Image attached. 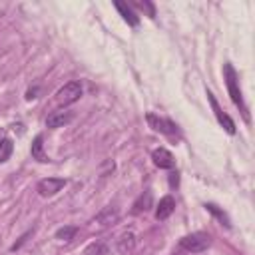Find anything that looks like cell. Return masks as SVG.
<instances>
[{
  "instance_id": "6da1fadb",
  "label": "cell",
  "mask_w": 255,
  "mask_h": 255,
  "mask_svg": "<svg viewBox=\"0 0 255 255\" xmlns=\"http://www.w3.org/2000/svg\"><path fill=\"white\" fill-rule=\"evenodd\" d=\"M223 74H225V84H227V92L231 96V102L239 108V112L243 114L245 122H249V110L243 102V94H241V88H239V78H237V72L231 64H225L223 66Z\"/></svg>"
},
{
  "instance_id": "7a4b0ae2",
  "label": "cell",
  "mask_w": 255,
  "mask_h": 255,
  "mask_svg": "<svg viewBox=\"0 0 255 255\" xmlns=\"http://www.w3.org/2000/svg\"><path fill=\"white\" fill-rule=\"evenodd\" d=\"M209 245H211V237L203 231H197V233H191L179 239V247L189 253H203Z\"/></svg>"
},
{
  "instance_id": "3957f363",
  "label": "cell",
  "mask_w": 255,
  "mask_h": 255,
  "mask_svg": "<svg viewBox=\"0 0 255 255\" xmlns=\"http://www.w3.org/2000/svg\"><path fill=\"white\" fill-rule=\"evenodd\" d=\"M82 98V86L80 82H68L56 92V104L58 106H70Z\"/></svg>"
},
{
  "instance_id": "277c9868",
  "label": "cell",
  "mask_w": 255,
  "mask_h": 255,
  "mask_svg": "<svg viewBox=\"0 0 255 255\" xmlns=\"http://www.w3.org/2000/svg\"><path fill=\"white\" fill-rule=\"evenodd\" d=\"M145 120H147V124H149V128L151 129H155V131H159V133H163V135H179V128L171 122V120H167V118H159V116H155V114H145Z\"/></svg>"
},
{
  "instance_id": "5b68a950",
  "label": "cell",
  "mask_w": 255,
  "mask_h": 255,
  "mask_svg": "<svg viewBox=\"0 0 255 255\" xmlns=\"http://www.w3.org/2000/svg\"><path fill=\"white\" fill-rule=\"evenodd\" d=\"M66 183H68V181H66L64 177H44V179L38 181L36 191H38L42 197H52V195H56L58 191H62V187H64Z\"/></svg>"
},
{
  "instance_id": "8992f818",
  "label": "cell",
  "mask_w": 255,
  "mask_h": 255,
  "mask_svg": "<svg viewBox=\"0 0 255 255\" xmlns=\"http://www.w3.org/2000/svg\"><path fill=\"white\" fill-rule=\"evenodd\" d=\"M207 100H209V104H211V108H213V114H215V118H217V122H219V126L227 131V133H235V122L219 108V104H217V100H215V96L211 94V92H207Z\"/></svg>"
},
{
  "instance_id": "52a82bcc",
  "label": "cell",
  "mask_w": 255,
  "mask_h": 255,
  "mask_svg": "<svg viewBox=\"0 0 255 255\" xmlns=\"http://www.w3.org/2000/svg\"><path fill=\"white\" fill-rule=\"evenodd\" d=\"M151 159H153V163H155L159 169H173V167H175V157H173V153H171L169 149H165V147L153 149V151H151Z\"/></svg>"
},
{
  "instance_id": "ba28073f",
  "label": "cell",
  "mask_w": 255,
  "mask_h": 255,
  "mask_svg": "<svg viewBox=\"0 0 255 255\" xmlns=\"http://www.w3.org/2000/svg\"><path fill=\"white\" fill-rule=\"evenodd\" d=\"M120 221V211L118 207H104L98 215H96V223L100 227H110V225H116Z\"/></svg>"
},
{
  "instance_id": "9c48e42d",
  "label": "cell",
  "mask_w": 255,
  "mask_h": 255,
  "mask_svg": "<svg viewBox=\"0 0 255 255\" xmlns=\"http://www.w3.org/2000/svg\"><path fill=\"white\" fill-rule=\"evenodd\" d=\"M173 211H175V199H173L171 195H165V197L159 199V203H157V207H155V219H157V221H163V219H167Z\"/></svg>"
},
{
  "instance_id": "30bf717a",
  "label": "cell",
  "mask_w": 255,
  "mask_h": 255,
  "mask_svg": "<svg viewBox=\"0 0 255 255\" xmlns=\"http://www.w3.org/2000/svg\"><path fill=\"white\" fill-rule=\"evenodd\" d=\"M135 243H137L135 233H133V231H126V233H122V235L118 237L116 247H118V251H120L122 255H128V253H131V251L135 249Z\"/></svg>"
},
{
  "instance_id": "8fae6325",
  "label": "cell",
  "mask_w": 255,
  "mask_h": 255,
  "mask_svg": "<svg viewBox=\"0 0 255 255\" xmlns=\"http://www.w3.org/2000/svg\"><path fill=\"white\" fill-rule=\"evenodd\" d=\"M74 120V114L70 110H64V112H52L48 118H46V126L48 128H62L66 124H70Z\"/></svg>"
},
{
  "instance_id": "7c38bea8",
  "label": "cell",
  "mask_w": 255,
  "mask_h": 255,
  "mask_svg": "<svg viewBox=\"0 0 255 255\" xmlns=\"http://www.w3.org/2000/svg\"><path fill=\"white\" fill-rule=\"evenodd\" d=\"M44 137L38 133L36 137H34V141H32V147H30V153H32V159H36V161H40V163H48L50 161V157L46 155V151H44Z\"/></svg>"
},
{
  "instance_id": "4fadbf2b",
  "label": "cell",
  "mask_w": 255,
  "mask_h": 255,
  "mask_svg": "<svg viewBox=\"0 0 255 255\" xmlns=\"http://www.w3.org/2000/svg\"><path fill=\"white\" fill-rule=\"evenodd\" d=\"M114 6H116V10L122 14V18H124L129 26H133V28H135V26L139 24V16L131 10V6H128V4H124V2H114Z\"/></svg>"
},
{
  "instance_id": "5bb4252c",
  "label": "cell",
  "mask_w": 255,
  "mask_h": 255,
  "mask_svg": "<svg viewBox=\"0 0 255 255\" xmlns=\"http://www.w3.org/2000/svg\"><path fill=\"white\" fill-rule=\"evenodd\" d=\"M151 191H143L137 199H135V203H133V213H141V211H147V209H151Z\"/></svg>"
},
{
  "instance_id": "9a60e30c",
  "label": "cell",
  "mask_w": 255,
  "mask_h": 255,
  "mask_svg": "<svg viewBox=\"0 0 255 255\" xmlns=\"http://www.w3.org/2000/svg\"><path fill=\"white\" fill-rule=\"evenodd\" d=\"M12 151H14V143H12V139L6 137V135L0 137V163L8 161L10 155H12Z\"/></svg>"
},
{
  "instance_id": "2e32d148",
  "label": "cell",
  "mask_w": 255,
  "mask_h": 255,
  "mask_svg": "<svg viewBox=\"0 0 255 255\" xmlns=\"http://www.w3.org/2000/svg\"><path fill=\"white\" fill-rule=\"evenodd\" d=\"M108 253H110V247L104 241H94L84 249V255H108Z\"/></svg>"
},
{
  "instance_id": "e0dca14e",
  "label": "cell",
  "mask_w": 255,
  "mask_h": 255,
  "mask_svg": "<svg viewBox=\"0 0 255 255\" xmlns=\"http://www.w3.org/2000/svg\"><path fill=\"white\" fill-rule=\"evenodd\" d=\"M76 233H78V227L76 225H64V227H60L56 231V239H60V241H72L76 237Z\"/></svg>"
},
{
  "instance_id": "ac0fdd59",
  "label": "cell",
  "mask_w": 255,
  "mask_h": 255,
  "mask_svg": "<svg viewBox=\"0 0 255 255\" xmlns=\"http://www.w3.org/2000/svg\"><path fill=\"white\" fill-rule=\"evenodd\" d=\"M205 209L209 211V213H213L219 221H221V225H225V227H231V223H229V217H227V213L223 211V209H219L215 203H205Z\"/></svg>"
},
{
  "instance_id": "d6986e66",
  "label": "cell",
  "mask_w": 255,
  "mask_h": 255,
  "mask_svg": "<svg viewBox=\"0 0 255 255\" xmlns=\"http://www.w3.org/2000/svg\"><path fill=\"white\" fill-rule=\"evenodd\" d=\"M131 6H135V8H139V10H143V12H147V16L149 18H155V6L151 4V2H147V0H135Z\"/></svg>"
},
{
  "instance_id": "ffe728a7",
  "label": "cell",
  "mask_w": 255,
  "mask_h": 255,
  "mask_svg": "<svg viewBox=\"0 0 255 255\" xmlns=\"http://www.w3.org/2000/svg\"><path fill=\"white\" fill-rule=\"evenodd\" d=\"M177 183H179V173L177 171H171L169 173V185L171 187H177Z\"/></svg>"
},
{
  "instance_id": "44dd1931",
  "label": "cell",
  "mask_w": 255,
  "mask_h": 255,
  "mask_svg": "<svg viewBox=\"0 0 255 255\" xmlns=\"http://www.w3.org/2000/svg\"><path fill=\"white\" fill-rule=\"evenodd\" d=\"M36 92H38V88H34V90H28V94H26V100H34V98H38V96H36Z\"/></svg>"
}]
</instances>
